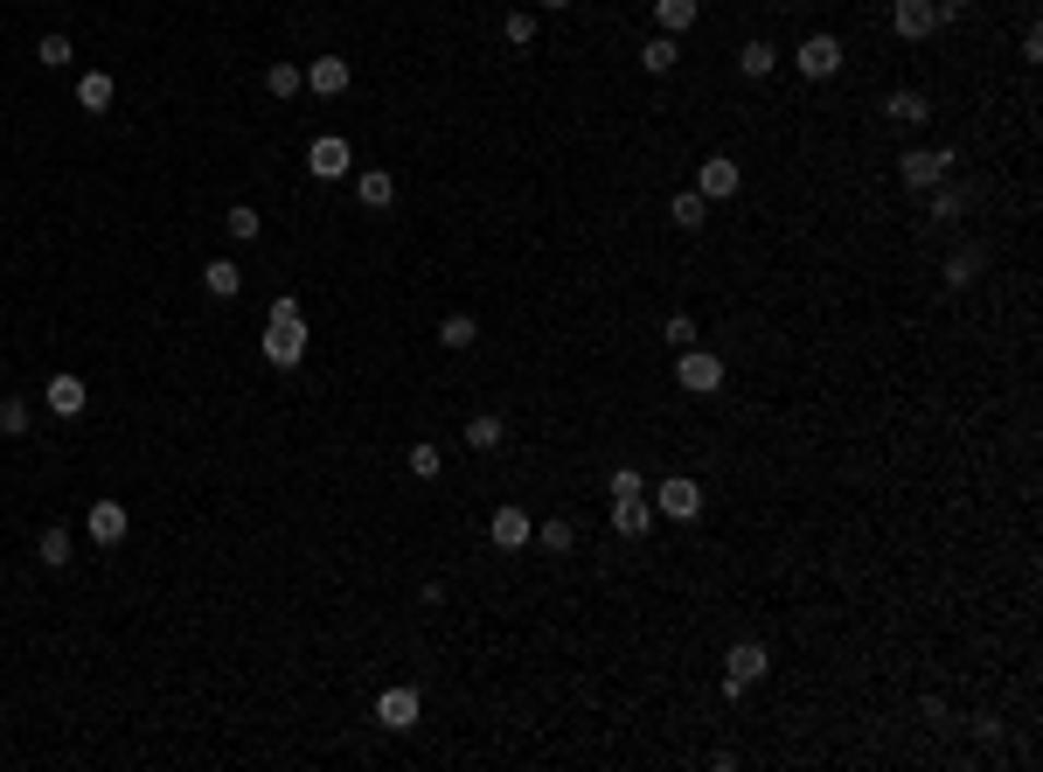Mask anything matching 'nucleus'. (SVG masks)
I'll list each match as a JSON object with an SVG mask.
<instances>
[{
	"label": "nucleus",
	"mask_w": 1043,
	"mask_h": 772,
	"mask_svg": "<svg viewBox=\"0 0 1043 772\" xmlns=\"http://www.w3.org/2000/svg\"><path fill=\"white\" fill-rule=\"evenodd\" d=\"M953 167H960L953 146H904V154H898V181L925 195V188H939L946 175H953Z\"/></svg>",
	"instance_id": "f03ea898"
},
{
	"label": "nucleus",
	"mask_w": 1043,
	"mask_h": 772,
	"mask_svg": "<svg viewBox=\"0 0 1043 772\" xmlns=\"http://www.w3.org/2000/svg\"><path fill=\"white\" fill-rule=\"evenodd\" d=\"M675 63H681V43H675V35H654V43L640 49V70H648V78H668Z\"/></svg>",
	"instance_id": "b1692460"
},
{
	"label": "nucleus",
	"mask_w": 1043,
	"mask_h": 772,
	"mask_svg": "<svg viewBox=\"0 0 1043 772\" xmlns=\"http://www.w3.org/2000/svg\"><path fill=\"white\" fill-rule=\"evenodd\" d=\"M35 557H43L49 571H63V563H70V530H63V522H56V530H43V536H35Z\"/></svg>",
	"instance_id": "7c9ffc66"
},
{
	"label": "nucleus",
	"mask_w": 1043,
	"mask_h": 772,
	"mask_svg": "<svg viewBox=\"0 0 1043 772\" xmlns=\"http://www.w3.org/2000/svg\"><path fill=\"white\" fill-rule=\"evenodd\" d=\"M264 91L286 105V98H299V91H307V70H299V63H272V70H264Z\"/></svg>",
	"instance_id": "a878e982"
},
{
	"label": "nucleus",
	"mask_w": 1043,
	"mask_h": 772,
	"mask_svg": "<svg viewBox=\"0 0 1043 772\" xmlns=\"http://www.w3.org/2000/svg\"><path fill=\"white\" fill-rule=\"evenodd\" d=\"M417 717H425V696H417L411 682H390L383 696H376V724L383 731H417Z\"/></svg>",
	"instance_id": "39448f33"
},
{
	"label": "nucleus",
	"mask_w": 1043,
	"mask_h": 772,
	"mask_svg": "<svg viewBox=\"0 0 1043 772\" xmlns=\"http://www.w3.org/2000/svg\"><path fill=\"white\" fill-rule=\"evenodd\" d=\"M202 293L209 299H237L244 293V272L230 265V258H209V265H202Z\"/></svg>",
	"instance_id": "a211bd4d"
},
{
	"label": "nucleus",
	"mask_w": 1043,
	"mask_h": 772,
	"mask_svg": "<svg viewBox=\"0 0 1043 772\" xmlns=\"http://www.w3.org/2000/svg\"><path fill=\"white\" fill-rule=\"evenodd\" d=\"M223 230H230V244H258L264 237V216L251 210V202H230V210H223Z\"/></svg>",
	"instance_id": "4be33fe9"
},
{
	"label": "nucleus",
	"mask_w": 1043,
	"mask_h": 772,
	"mask_svg": "<svg viewBox=\"0 0 1043 772\" xmlns=\"http://www.w3.org/2000/svg\"><path fill=\"white\" fill-rule=\"evenodd\" d=\"M536 543H543L549 557H564V550H578V530H571V522H543V530H536Z\"/></svg>",
	"instance_id": "473e14b6"
},
{
	"label": "nucleus",
	"mask_w": 1043,
	"mask_h": 772,
	"mask_svg": "<svg viewBox=\"0 0 1043 772\" xmlns=\"http://www.w3.org/2000/svg\"><path fill=\"white\" fill-rule=\"evenodd\" d=\"M626 495H648V480H640V466H613V501Z\"/></svg>",
	"instance_id": "c9c22d12"
},
{
	"label": "nucleus",
	"mask_w": 1043,
	"mask_h": 772,
	"mask_svg": "<svg viewBox=\"0 0 1043 772\" xmlns=\"http://www.w3.org/2000/svg\"><path fill=\"white\" fill-rule=\"evenodd\" d=\"M703 216H710V202L696 195V188H689V195H675V202H668V223H675L681 237H696V230H703Z\"/></svg>",
	"instance_id": "5701e85b"
},
{
	"label": "nucleus",
	"mask_w": 1043,
	"mask_h": 772,
	"mask_svg": "<svg viewBox=\"0 0 1043 772\" xmlns=\"http://www.w3.org/2000/svg\"><path fill=\"white\" fill-rule=\"evenodd\" d=\"M981 272H988V251H981V244H960V251L946 258V286H953V293H967Z\"/></svg>",
	"instance_id": "dca6fc26"
},
{
	"label": "nucleus",
	"mask_w": 1043,
	"mask_h": 772,
	"mask_svg": "<svg viewBox=\"0 0 1043 772\" xmlns=\"http://www.w3.org/2000/svg\"><path fill=\"white\" fill-rule=\"evenodd\" d=\"M974 738L981 745H1001V717H995V710H981V717H974Z\"/></svg>",
	"instance_id": "4c0bfd02"
},
{
	"label": "nucleus",
	"mask_w": 1043,
	"mask_h": 772,
	"mask_svg": "<svg viewBox=\"0 0 1043 772\" xmlns=\"http://www.w3.org/2000/svg\"><path fill=\"white\" fill-rule=\"evenodd\" d=\"M348 84H355L348 56H313V63H307V91H313V98H341Z\"/></svg>",
	"instance_id": "4468645a"
},
{
	"label": "nucleus",
	"mask_w": 1043,
	"mask_h": 772,
	"mask_svg": "<svg viewBox=\"0 0 1043 772\" xmlns=\"http://www.w3.org/2000/svg\"><path fill=\"white\" fill-rule=\"evenodd\" d=\"M84 530H91V543H98V550H119V543H126V530H132V515H126V501H91V515H84Z\"/></svg>",
	"instance_id": "9d476101"
},
{
	"label": "nucleus",
	"mask_w": 1043,
	"mask_h": 772,
	"mask_svg": "<svg viewBox=\"0 0 1043 772\" xmlns=\"http://www.w3.org/2000/svg\"><path fill=\"white\" fill-rule=\"evenodd\" d=\"M43 404L56 411V418H78V411L91 404V383H84V376H70V369H56L43 383Z\"/></svg>",
	"instance_id": "f8f14e48"
},
{
	"label": "nucleus",
	"mask_w": 1043,
	"mask_h": 772,
	"mask_svg": "<svg viewBox=\"0 0 1043 772\" xmlns=\"http://www.w3.org/2000/svg\"><path fill=\"white\" fill-rule=\"evenodd\" d=\"M501 35H508V43H515V49H529V43H536V14H529V8L501 14Z\"/></svg>",
	"instance_id": "72a5a7b5"
},
{
	"label": "nucleus",
	"mask_w": 1043,
	"mask_h": 772,
	"mask_svg": "<svg viewBox=\"0 0 1043 772\" xmlns=\"http://www.w3.org/2000/svg\"><path fill=\"white\" fill-rule=\"evenodd\" d=\"M960 8H974V0H939V14H960Z\"/></svg>",
	"instance_id": "58836bf2"
},
{
	"label": "nucleus",
	"mask_w": 1043,
	"mask_h": 772,
	"mask_svg": "<svg viewBox=\"0 0 1043 772\" xmlns=\"http://www.w3.org/2000/svg\"><path fill=\"white\" fill-rule=\"evenodd\" d=\"M696 342V320L689 313H668V348H689Z\"/></svg>",
	"instance_id": "e433bc0d"
},
{
	"label": "nucleus",
	"mask_w": 1043,
	"mask_h": 772,
	"mask_svg": "<svg viewBox=\"0 0 1043 772\" xmlns=\"http://www.w3.org/2000/svg\"><path fill=\"white\" fill-rule=\"evenodd\" d=\"M654 22H661V35L696 28V0H654Z\"/></svg>",
	"instance_id": "c85d7f7f"
},
{
	"label": "nucleus",
	"mask_w": 1043,
	"mask_h": 772,
	"mask_svg": "<svg viewBox=\"0 0 1043 772\" xmlns=\"http://www.w3.org/2000/svg\"><path fill=\"white\" fill-rule=\"evenodd\" d=\"M0 431H8V439H22V431H28V404L22 397H0Z\"/></svg>",
	"instance_id": "f704fd0d"
},
{
	"label": "nucleus",
	"mask_w": 1043,
	"mask_h": 772,
	"mask_svg": "<svg viewBox=\"0 0 1043 772\" xmlns=\"http://www.w3.org/2000/svg\"><path fill=\"white\" fill-rule=\"evenodd\" d=\"M501 439H508L501 411H473V418H466V446H473V453H495Z\"/></svg>",
	"instance_id": "aec40b11"
},
{
	"label": "nucleus",
	"mask_w": 1043,
	"mask_h": 772,
	"mask_svg": "<svg viewBox=\"0 0 1043 772\" xmlns=\"http://www.w3.org/2000/svg\"><path fill=\"white\" fill-rule=\"evenodd\" d=\"M299 355H307V313H299L293 293H278L272 313H264V363H272V369H299Z\"/></svg>",
	"instance_id": "f257e3e1"
},
{
	"label": "nucleus",
	"mask_w": 1043,
	"mask_h": 772,
	"mask_svg": "<svg viewBox=\"0 0 1043 772\" xmlns=\"http://www.w3.org/2000/svg\"><path fill=\"white\" fill-rule=\"evenodd\" d=\"M675 383L689 390V397H716L724 390V355H710V348H681V363H675Z\"/></svg>",
	"instance_id": "7ed1b4c3"
},
{
	"label": "nucleus",
	"mask_w": 1043,
	"mask_h": 772,
	"mask_svg": "<svg viewBox=\"0 0 1043 772\" xmlns=\"http://www.w3.org/2000/svg\"><path fill=\"white\" fill-rule=\"evenodd\" d=\"M890 28H898L904 43H925V35L939 28V0H890Z\"/></svg>",
	"instance_id": "9b49d317"
},
{
	"label": "nucleus",
	"mask_w": 1043,
	"mask_h": 772,
	"mask_svg": "<svg viewBox=\"0 0 1043 772\" xmlns=\"http://www.w3.org/2000/svg\"><path fill=\"white\" fill-rule=\"evenodd\" d=\"M925 195H933V223H960L967 216V188H953V181H939V188H925Z\"/></svg>",
	"instance_id": "393cba45"
},
{
	"label": "nucleus",
	"mask_w": 1043,
	"mask_h": 772,
	"mask_svg": "<svg viewBox=\"0 0 1043 772\" xmlns=\"http://www.w3.org/2000/svg\"><path fill=\"white\" fill-rule=\"evenodd\" d=\"M78 105L84 111H105L111 105V70H84V78H78Z\"/></svg>",
	"instance_id": "c756f323"
},
{
	"label": "nucleus",
	"mask_w": 1043,
	"mask_h": 772,
	"mask_svg": "<svg viewBox=\"0 0 1043 772\" xmlns=\"http://www.w3.org/2000/svg\"><path fill=\"white\" fill-rule=\"evenodd\" d=\"M439 342H446L452 355L473 348V342H481V320H473V313H446V320H439Z\"/></svg>",
	"instance_id": "cd10ccee"
},
{
	"label": "nucleus",
	"mask_w": 1043,
	"mask_h": 772,
	"mask_svg": "<svg viewBox=\"0 0 1043 772\" xmlns=\"http://www.w3.org/2000/svg\"><path fill=\"white\" fill-rule=\"evenodd\" d=\"M404 466H411L417 480H439V466H446V453H439V446H431V439H417L411 453H404Z\"/></svg>",
	"instance_id": "2f4dec72"
},
{
	"label": "nucleus",
	"mask_w": 1043,
	"mask_h": 772,
	"mask_svg": "<svg viewBox=\"0 0 1043 772\" xmlns=\"http://www.w3.org/2000/svg\"><path fill=\"white\" fill-rule=\"evenodd\" d=\"M890 126H904V133H912V126H925L933 119V105H925V91H890Z\"/></svg>",
	"instance_id": "6ab92c4d"
},
{
	"label": "nucleus",
	"mask_w": 1043,
	"mask_h": 772,
	"mask_svg": "<svg viewBox=\"0 0 1043 772\" xmlns=\"http://www.w3.org/2000/svg\"><path fill=\"white\" fill-rule=\"evenodd\" d=\"M348 167H355V146L341 140V133H320V140L307 146V175H313V181H341Z\"/></svg>",
	"instance_id": "0eeeda50"
},
{
	"label": "nucleus",
	"mask_w": 1043,
	"mask_h": 772,
	"mask_svg": "<svg viewBox=\"0 0 1043 772\" xmlns=\"http://www.w3.org/2000/svg\"><path fill=\"white\" fill-rule=\"evenodd\" d=\"M793 70L814 78V84H828L834 70H842V43H834V35H807V43L793 49Z\"/></svg>",
	"instance_id": "6e6552de"
},
{
	"label": "nucleus",
	"mask_w": 1043,
	"mask_h": 772,
	"mask_svg": "<svg viewBox=\"0 0 1043 772\" xmlns=\"http://www.w3.org/2000/svg\"><path fill=\"white\" fill-rule=\"evenodd\" d=\"M724 675H731V682H745V689L766 682V675H772V648H766V640H737V648L724 654Z\"/></svg>",
	"instance_id": "1a4fd4ad"
},
{
	"label": "nucleus",
	"mask_w": 1043,
	"mask_h": 772,
	"mask_svg": "<svg viewBox=\"0 0 1043 772\" xmlns=\"http://www.w3.org/2000/svg\"><path fill=\"white\" fill-rule=\"evenodd\" d=\"M355 202H363V210H390V202H396L390 167H363V175H355Z\"/></svg>",
	"instance_id": "f3484780"
},
{
	"label": "nucleus",
	"mask_w": 1043,
	"mask_h": 772,
	"mask_svg": "<svg viewBox=\"0 0 1043 772\" xmlns=\"http://www.w3.org/2000/svg\"><path fill=\"white\" fill-rule=\"evenodd\" d=\"M543 8H571V0H543Z\"/></svg>",
	"instance_id": "ea45409f"
},
{
	"label": "nucleus",
	"mask_w": 1043,
	"mask_h": 772,
	"mask_svg": "<svg viewBox=\"0 0 1043 772\" xmlns=\"http://www.w3.org/2000/svg\"><path fill=\"white\" fill-rule=\"evenodd\" d=\"M35 63H43V70H70V63H78V49H70V35H63V28H49L43 43H35Z\"/></svg>",
	"instance_id": "bb28decb"
},
{
	"label": "nucleus",
	"mask_w": 1043,
	"mask_h": 772,
	"mask_svg": "<svg viewBox=\"0 0 1043 772\" xmlns=\"http://www.w3.org/2000/svg\"><path fill=\"white\" fill-rule=\"evenodd\" d=\"M737 70H745V78L758 84V78H772V70H780V49L766 43V35H751L745 49H737Z\"/></svg>",
	"instance_id": "412c9836"
},
{
	"label": "nucleus",
	"mask_w": 1043,
	"mask_h": 772,
	"mask_svg": "<svg viewBox=\"0 0 1043 772\" xmlns=\"http://www.w3.org/2000/svg\"><path fill=\"white\" fill-rule=\"evenodd\" d=\"M654 515H668V522H696L703 515V487H696L689 474H668L654 487Z\"/></svg>",
	"instance_id": "20e7f679"
},
{
	"label": "nucleus",
	"mask_w": 1043,
	"mask_h": 772,
	"mask_svg": "<svg viewBox=\"0 0 1043 772\" xmlns=\"http://www.w3.org/2000/svg\"><path fill=\"white\" fill-rule=\"evenodd\" d=\"M613 530L640 543V536L654 530V501H648V495H626V501H613Z\"/></svg>",
	"instance_id": "2eb2a0df"
},
{
	"label": "nucleus",
	"mask_w": 1043,
	"mask_h": 772,
	"mask_svg": "<svg viewBox=\"0 0 1043 772\" xmlns=\"http://www.w3.org/2000/svg\"><path fill=\"white\" fill-rule=\"evenodd\" d=\"M737 188H745V167H737L731 154H710L703 167H696V195L703 202H731Z\"/></svg>",
	"instance_id": "423d86ee"
},
{
	"label": "nucleus",
	"mask_w": 1043,
	"mask_h": 772,
	"mask_svg": "<svg viewBox=\"0 0 1043 772\" xmlns=\"http://www.w3.org/2000/svg\"><path fill=\"white\" fill-rule=\"evenodd\" d=\"M487 536H495V550H522V543H536V522H529V508L501 501L495 522H487Z\"/></svg>",
	"instance_id": "ddd939ff"
}]
</instances>
